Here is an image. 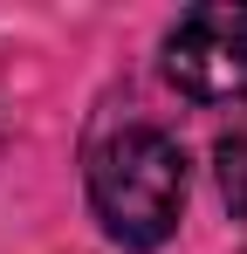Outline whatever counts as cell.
Returning a JSON list of instances; mask_svg holds the SVG:
<instances>
[{
    "mask_svg": "<svg viewBox=\"0 0 247 254\" xmlns=\"http://www.w3.org/2000/svg\"><path fill=\"white\" fill-rule=\"evenodd\" d=\"M89 206L124 248H165L185 213V151L158 124H117L89 144Z\"/></svg>",
    "mask_w": 247,
    "mask_h": 254,
    "instance_id": "1",
    "label": "cell"
},
{
    "mask_svg": "<svg viewBox=\"0 0 247 254\" xmlns=\"http://www.w3.org/2000/svg\"><path fill=\"white\" fill-rule=\"evenodd\" d=\"M165 83L192 103H247V7L206 0L165 35Z\"/></svg>",
    "mask_w": 247,
    "mask_h": 254,
    "instance_id": "2",
    "label": "cell"
},
{
    "mask_svg": "<svg viewBox=\"0 0 247 254\" xmlns=\"http://www.w3.org/2000/svg\"><path fill=\"white\" fill-rule=\"evenodd\" d=\"M213 179H220V199L247 220V124H234L213 144Z\"/></svg>",
    "mask_w": 247,
    "mask_h": 254,
    "instance_id": "3",
    "label": "cell"
}]
</instances>
